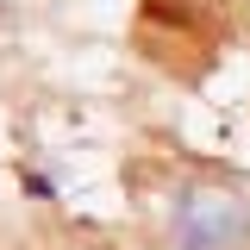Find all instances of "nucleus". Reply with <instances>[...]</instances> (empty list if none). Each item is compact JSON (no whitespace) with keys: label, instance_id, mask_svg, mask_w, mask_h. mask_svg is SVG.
Returning a JSON list of instances; mask_svg holds the SVG:
<instances>
[{"label":"nucleus","instance_id":"obj_1","mask_svg":"<svg viewBox=\"0 0 250 250\" xmlns=\"http://www.w3.org/2000/svg\"><path fill=\"white\" fill-rule=\"evenodd\" d=\"M169 250H250V194L194 182L169 207Z\"/></svg>","mask_w":250,"mask_h":250}]
</instances>
